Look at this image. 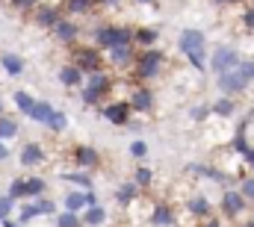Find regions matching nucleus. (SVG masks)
Returning a JSON list of instances; mask_svg holds the SVG:
<instances>
[{
  "mask_svg": "<svg viewBox=\"0 0 254 227\" xmlns=\"http://www.w3.org/2000/svg\"><path fill=\"white\" fill-rule=\"evenodd\" d=\"M65 180H71V183H80L83 189H89V177H86V174H65Z\"/></svg>",
  "mask_w": 254,
  "mask_h": 227,
  "instance_id": "34",
  "label": "nucleus"
},
{
  "mask_svg": "<svg viewBox=\"0 0 254 227\" xmlns=\"http://www.w3.org/2000/svg\"><path fill=\"white\" fill-rule=\"evenodd\" d=\"M133 195H136V186H133V183H125V186L119 189V201H122V204L133 201Z\"/></svg>",
  "mask_w": 254,
  "mask_h": 227,
  "instance_id": "24",
  "label": "nucleus"
},
{
  "mask_svg": "<svg viewBox=\"0 0 254 227\" xmlns=\"http://www.w3.org/2000/svg\"><path fill=\"white\" fill-rule=\"evenodd\" d=\"M246 160H249V166H252V169H254V151H252V148L246 151Z\"/></svg>",
  "mask_w": 254,
  "mask_h": 227,
  "instance_id": "41",
  "label": "nucleus"
},
{
  "mask_svg": "<svg viewBox=\"0 0 254 227\" xmlns=\"http://www.w3.org/2000/svg\"><path fill=\"white\" fill-rule=\"evenodd\" d=\"M86 89H89L92 95H98V98H101V95L110 89V80H107V77H101V74H95V77L89 80V86H86Z\"/></svg>",
  "mask_w": 254,
  "mask_h": 227,
  "instance_id": "14",
  "label": "nucleus"
},
{
  "mask_svg": "<svg viewBox=\"0 0 254 227\" xmlns=\"http://www.w3.org/2000/svg\"><path fill=\"white\" fill-rule=\"evenodd\" d=\"M74 160H77L80 166H95V163H98V154H95L92 148H77V151H74Z\"/></svg>",
  "mask_w": 254,
  "mask_h": 227,
  "instance_id": "15",
  "label": "nucleus"
},
{
  "mask_svg": "<svg viewBox=\"0 0 254 227\" xmlns=\"http://www.w3.org/2000/svg\"><path fill=\"white\" fill-rule=\"evenodd\" d=\"M89 3H92V0H68V9H71V12H86Z\"/></svg>",
  "mask_w": 254,
  "mask_h": 227,
  "instance_id": "33",
  "label": "nucleus"
},
{
  "mask_svg": "<svg viewBox=\"0 0 254 227\" xmlns=\"http://www.w3.org/2000/svg\"><path fill=\"white\" fill-rule=\"evenodd\" d=\"M60 227H80V219L74 213H63L60 216Z\"/></svg>",
  "mask_w": 254,
  "mask_h": 227,
  "instance_id": "28",
  "label": "nucleus"
},
{
  "mask_svg": "<svg viewBox=\"0 0 254 227\" xmlns=\"http://www.w3.org/2000/svg\"><path fill=\"white\" fill-rule=\"evenodd\" d=\"M3 227H18L15 222H9V219H3Z\"/></svg>",
  "mask_w": 254,
  "mask_h": 227,
  "instance_id": "43",
  "label": "nucleus"
},
{
  "mask_svg": "<svg viewBox=\"0 0 254 227\" xmlns=\"http://www.w3.org/2000/svg\"><path fill=\"white\" fill-rule=\"evenodd\" d=\"M213 110H216V113H219V115H231V113H234V104H231V101H225V98H222V101H219V104H216V107H213Z\"/></svg>",
  "mask_w": 254,
  "mask_h": 227,
  "instance_id": "31",
  "label": "nucleus"
},
{
  "mask_svg": "<svg viewBox=\"0 0 254 227\" xmlns=\"http://www.w3.org/2000/svg\"><path fill=\"white\" fill-rule=\"evenodd\" d=\"M136 39H139L142 45H154V42H157V33H154V30H139Z\"/></svg>",
  "mask_w": 254,
  "mask_h": 227,
  "instance_id": "29",
  "label": "nucleus"
},
{
  "mask_svg": "<svg viewBox=\"0 0 254 227\" xmlns=\"http://www.w3.org/2000/svg\"><path fill=\"white\" fill-rule=\"evenodd\" d=\"M237 71H240V74H243V80L249 83V80L254 77V62H240V65H237Z\"/></svg>",
  "mask_w": 254,
  "mask_h": 227,
  "instance_id": "27",
  "label": "nucleus"
},
{
  "mask_svg": "<svg viewBox=\"0 0 254 227\" xmlns=\"http://www.w3.org/2000/svg\"><path fill=\"white\" fill-rule=\"evenodd\" d=\"M12 207H15V201H12L9 195H6V198H0V222H3V219H9Z\"/></svg>",
  "mask_w": 254,
  "mask_h": 227,
  "instance_id": "26",
  "label": "nucleus"
},
{
  "mask_svg": "<svg viewBox=\"0 0 254 227\" xmlns=\"http://www.w3.org/2000/svg\"><path fill=\"white\" fill-rule=\"evenodd\" d=\"M39 24H42V27H57V24H60L57 9H42V12H39Z\"/></svg>",
  "mask_w": 254,
  "mask_h": 227,
  "instance_id": "19",
  "label": "nucleus"
},
{
  "mask_svg": "<svg viewBox=\"0 0 254 227\" xmlns=\"http://www.w3.org/2000/svg\"><path fill=\"white\" fill-rule=\"evenodd\" d=\"M222 207H225V213H228V216H237V213H243L246 198H243L240 192H228V195H225V201H222Z\"/></svg>",
  "mask_w": 254,
  "mask_h": 227,
  "instance_id": "7",
  "label": "nucleus"
},
{
  "mask_svg": "<svg viewBox=\"0 0 254 227\" xmlns=\"http://www.w3.org/2000/svg\"><path fill=\"white\" fill-rule=\"evenodd\" d=\"M151 104H154V98H151V92L148 89H139L136 95H133V110H151Z\"/></svg>",
  "mask_w": 254,
  "mask_h": 227,
  "instance_id": "11",
  "label": "nucleus"
},
{
  "mask_svg": "<svg viewBox=\"0 0 254 227\" xmlns=\"http://www.w3.org/2000/svg\"><path fill=\"white\" fill-rule=\"evenodd\" d=\"M21 195H27V189H24V180H15V183H12V189H9V198L15 201V198H21Z\"/></svg>",
  "mask_w": 254,
  "mask_h": 227,
  "instance_id": "30",
  "label": "nucleus"
},
{
  "mask_svg": "<svg viewBox=\"0 0 254 227\" xmlns=\"http://www.w3.org/2000/svg\"><path fill=\"white\" fill-rule=\"evenodd\" d=\"M139 3H151V0H139Z\"/></svg>",
  "mask_w": 254,
  "mask_h": 227,
  "instance_id": "47",
  "label": "nucleus"
},
{
  "mask_svg": "<svg viewBox=\"0 0 254 227\" xmlns=\"http://www.w3.org/2000/svg\"><path fill=\"white\" fill-rule=\"evenodd\" d=\"M136 183H139V186H148V183H151V171L139 169V171H136Z\"/></svg>",
  "mask_w": 254,
  "mask_h": 227,
  "instance_id": "37",
  "label": "nucleus"
},
{
  "mask_svg": "<svg viewBox=\"0 0 254 227\" xmlns=\"http://www.w3.org/2000/svg\"><path fill=\"white\" fill-rule=\"evenodd\" d=\"M127 115H130L127 104H113V107H107V110H104V118H107V121H113V124H127Z\"/></svg>",
  "mask_w": 254,
  "mask_h": 227,
  "instance_id": "8",
  "label": "nucleus"
},
{
  "mask_svg": "<svg viewBox=\"0 0 254 227\" xmlns=\"http://www.w3.org/2000/svg\"><path fill=\"white\" fill-rule=\"evenodd\" d=\"M15 104H18V107H21L24 113H30V107H33L36 101H33V98H30L27 92H18V95H15Z\"/></svg>",
  "mask_w": 254,
  "mask_h": 227,
  "instance_id": "23",
  "label": "nucleus"
},
{
  "mask_svg": "<svg viewBox=\"0 0 254 227\" xmlns=\"http://www.w3.org/2000/svg\"><path fill=\"white\" fill-rule=\"evenodd\" d=\"M54 33H57L63 42H71V39L77 36V27H74V24H68V21H60V24L54 27Z\"/></svg>",
  "mask_w": 254,
  "mask_h": 227,
  "instance_id": "17",
  "label": "nucleus"
},
{
  "mask_svg": "<svg viewBox=\"0 0 254 227\" xmlns=\"http://www.w3.org/2000/svg\"><path fill=\"white\" fill-rule=\"evenodd\" d=\"M219 86H222L225 92H240V89L246 86V80H243L240 71H225V74H219Z\"/></svg>",
  "mask_w": 254,
  "mask_h": 227,
  "instance_id": "5",
  "label": "nucleus"
},
{
  "mask_svg": "<svg viewBox=\"0 0 254 227\" xmlns=\"http://www.w3.org/2000/svg\"><path fill=\"white\" fill-rule=\"evenodd\" d=\"M243 198H254V177L243 183Z\"/></svg>",
  "mask_w": 254,
  "mask_h": 227,
  "instance_id": "38",
  "label": "nucleus"
},
{
  "mask_svg": "<svg viewBox=\"0 0 254 227\" xmlns=\"http://www.w3.org/2000/svg\"><path fill=\"white\" fill-rule=\"evenodd\" d=\"M3 157H6V148H3V142H0V160H3Z\"/></svg>",
  "mask_w": 254,
  "mask_h": 227,
  "instance_id": "44",
  "label": "nucleus"
},
{
  "mask_svg": "<svg viewBox=\"0 0 254 227\" xmlns=\"http://www.w3.org/2000/svg\"><path fill=\"white\" fill-rule=\"evenodd\" d=\"M15 133H18V124H15L12 118H0V142H3V139H12Z\"/></svg>",
  "mask_w": 254,
  "mask_h": 227,
  "instance_id": "20",
  "label": "nucleus"
},
{
  "mask_svg": "<svg viewBox=\"0 0 254 227\" xmlns=\"http://www.w3.org/2000/svg\"><path fill=\"white\" fill-rule=\"evenodd\" d=\"M160 54L157 51H148V54H142L139 62H136V71H139V77H151V74H157V68H160Z\"/></svg>",
  "mask_w": 254,
  "mask_h": 227,
  "instance_id": "4",
  "label": "nucleus"
},
{
  "mask_svg": "<svg viewBox=\"0 0 254 227\" xmlns=\"http://www.w3.org/2000/svg\"><path fill=\"white\" fill-rule=\"evenodd\" d=\"M39 160H42V148H39V145H27L24 154H21V163H24V166H33V163H39Z\"/></svg>",
  "mask_w": 254,
  "mask_h": 227,
  "instance_id": "16",
  "label": "nucleus"
},
{
  "mask_svg": "<svg viewBox=\"0 0 254 227\" xmlns=\"http://www.w3.org/2000/svg\"><path fill=\"white\" fill-rule=\"evenodd\" d=\"M110 51H113V62H116V65H127V62H133L130 45H125V48H110Z\"/></svg>",
  "mask_w": 254,
  "mask_h": 227,
  "instance_id": "18",
  "label": "nucleus"
},
{
  "mask_svg": "<svg viewBox=\"0 0 254 227\" xmlns=\"http://www.w3.org/2000/svg\"><path fill=\"white\" fill-rule=\"evenodd\" d=\"M104 222H107L104 207H89L86 216H83V225H89V227H98V225H104Z\"/></svg>",
  "mask_w": 254,
  "mask_h": 227,
  "instance_id": "9",
  "label": "nucleus"
},
{
  "mask_svg": "<svg viewBox=\"0 0 254 227\" xmlns=\"http://www.w3.org/2000/svg\"><path fill=\"white\" fill-rule=\"evenodd\" d=\"M190 210L195 213V216H207V210H210V204H207L204 198H192V201H190Z\"/></svg>",
  "mask_w": 254,
  "mask_h": 227,
  "instance_id": "22",
  "label": "nucleus"
},
{
  "mask_svg": "<svg viewBox=\"0 0 254 227\" xmlns=\"http://www.w3.org/2000/svg\"><path fill=\"white\" fill-rule=\"evenodd\" d=\"M33 216H39V210H36V204H27V207L21 210V222H30Z\"/></svg>",
  "mask_w": 254,
  "mask_h": 227,
  "instance_id": "35",
  "label": "nucleus"
},
{
  "mask_svg": "<svg viewBox=\"0 0 254 227\" xmlns=\"http://www.w3.org/2000/svg\"><path fill=\"white\" fill-rule=\"evenodd\" d=\"M60 80H63L65 86H80V83H83V74H80V71H77L74 65H68V68H63Z\"/></svg>",
  "mask_w": 254,
  "mask_h": 227,
  "instance_id": "13",
  "label": "nucleus"
},
{
  "mask_svg": "<svg viewBox=\"0 0 254 227\" xmlns=\"http://www.w3.org/2000/svg\"><path fill=\"white\" fill-rule=\"evenodd\" d=\"M246 24H249V27H254V9H252V12H246Z\"/></svg>",
  "mask_w": 254,
  "mask_h": 227,
  "instance_id": "40",
  "label": "nucleus"
},
{
  "mask_svg": "<svg viewBox=\"0 0 254 227\" xmlns=\"http://www.w3.org/2000/svg\"><path fill=\"white\" fill-rule=\"evenodd\" d=\"M0 110H3V104H0Z\"/></svg>",
  "mask_w": 254,
  "mask_h": 227,
  "instance_id": "49",
  "label": "nucleus"
},
{
  "mask_svg": "<svg viewBox=\"0 0 254 227\" xmlns=\"http://www.w3.org/2000/svg\"><path fill=\"white\" fill-rule=\"evenodd\" d=\"M222 3H234V0H222Z\"/></svg>",
  "mask_w": 254,
  "mask_h": 227,
  "instance_id": "48",
  "label": "nucleus"
},
{
  "mask_svg": "<svg viewBox=\"0 0 254 227\" xmlns=\"http://www.w3.org/2000/svg\"><path fill=\"white\" fill-rule=\"evenodd\" d=\"M48 124H51L54 130H63V127H65V115H63V113H54V115H51V121H48Z\"/></svg>",
  "mask_w": 254,
  "mask_h": 227,
  "instance_id": "36",
  "label": "nucleus"
},
{
  "mask_svg": "<svg viewBox=\"0 0 254 227\" xmlns=\"http://www.w3.org/2000/svg\"><path fill=\"white\" fill-rule=\"evenodd\" d=\"M151 225H157V227L172 225V210H169V207H157V210L151 213Z\"/></svg>",
  "mask_w": 254,
  "mask_h": 227,
  "instance_id": "12",
  "label": "nucleus"
},
{
  "mask_svg": "<svg viewBox=\"0 0 254 227\" xmlns=\"http://www.w3.org/2000/svg\"><path fill=\"white\" fill-rule=\"evenodd\" d=\"M36 210L39 213H54V204L51 201H42V204H36Z\"/></svg>",
  "mask_w": 254,
  "mask_h": 227,
  "instance_id": "39",
  "label": "nucleus"
},
{
  "mask_svg": "<svg viewBox=\"0 0 254 227\" xmlns=\"http://www.w3.org/2000/svg\"><path fill=\"white\" fill-rule=\"evenodd\" d=\"M181 51L190 57V62L195 68H201V65H204V36L195 33V30H187V33L181 36Z\"/></svg>",
  "mask_w": 254,
  "mask_h": 227,
  "instance_id": "1",
  "label": "nucleus"
},
{
  "mask_svg": "<svg viewBox=\"0 0 254 227\" xmlns=\"http://www.w3.org/2000/svg\"><path fill=\"white\" fill-rule=\"evenodd\" d=\"M24 189H27V195H42V192H45V183H42V180H27Z\"/></svg>",
  "mask_w": 254,
  "mask_h": 227,
  "instance_id": "25",
  "label": "nucleus"
},
{
  "mask_svg": "<svg viewBox=\"0 0 254 227\" xmlns=\"http://www.w3.org/2000/svg\"><path fill=\"white\" fill-rule=\"evenodd\" d=\"M27 115H30L33 121H45V124H48V121H51V115H54V107H51V104H33Z\"/></svg>",
  "mask_w": 254,
  "mask_h": 227,
  "instance_id": "10",
  "label": "nucleus"
},
{
  "mask_svg": "<svg viewBox=\"0 0 254 227\" xmlns=\"http://www.w3.org/2000/svg\"><path fill=\"white\" fill-rule=\"evenodd\" d=\"M240 65V59H237V54L231 51V48H219L216 54H213V68L219 71V74H225V71H234Z\"/></svg>",
  "mask_w": 254,
  "mask_h": 227,
  "instance_id": "3",
  "label": "nucleus"
},
{
  "mask_svg": "<svg viewBox=\"0 0 254 227\" xmlns=\"http://www.w3.org/2000/svg\"><path fill=\"white\" fill-rule=\"evenodd\" d=\"M204 227H222V225L219 222H210V225H204Z\"/></svg>",
  "mask_w": 254,
  "mask_h": 227,
  "instance_id": "45",
  "label": "nucleus"
},
{
  "mask_svg": "<svg viewBox=\"0 0 254 227\" xmlns=\"http://www.w3.org/2000/svg\"><path fill=\"white\" fill-rule=\"evenodd\" d=\"M15 3H18V6H33L36 0H15Z\"/></svg>",
  "mask_w": 254,
  "mask_h": 227,
  "instance_id": "42",
  "label": "nucleus"
},
{
  "mask_svg": "<svg viewBox=\"0 0 254 227\" xmlns=\"http://www.w3.org/2000/svg\"><path fill=\"white\" fill-rule=\"evenodd\" d=\"M98 45L101 48H125V45H130V33L116 30V27H104V30H98Z\"/></svg>",
  "mask_w": 254,
  "mask_h": 227,
  "instance_id": "2",
  "label": "nucleus"
},
{
  "mask_svg": "<svg viewBox=\"0 0 254 227\" xmlns=\"http://www.w3.org/2000/svg\"><path fill=\"white\" fill-rule=\"evenodd\" d=\"M74 59H77V65H74V68H77L80 74H83V71H92V74H95V71H98V65H101L95 51H80Z\"/></svg>",
  "mask_w": 254,
  "mask_h": 227,
  "instance_id": "6",
  "label": "nucleus"
},
{
  "mask_svg": "<svg viewBox=\"0 0 254 227\" xmlns=\"http://www.w3.org/2000/svg\"><path fill=\"white\" fill-rule=\"evenodd\" d=\"M3 68H6V74H21L24 62H21L18 57H3Z\"/></svg>",
  "mask_w": 254,
  "mask_h": 227,
  "instance_id": "21",
  "label": "nucleus"
},
{
  "mask_svg": "<svg viewBox=\"0 0 254 227\" xmlns=\"http://www.w3.org/2000/svg\"><path fill=\"white\" fill-rule=\"evenodd\" d=\"M130 154H133V157H139V160H142V157H145V154H148V145H145V142H133V145H130Z\"/></svg>",
  "mask_w": 254,
  "mask_h": 227,
  "instance_id": "32",
  "label": "nucleus"
},
{
  "mask_svg": "<svg viewBox=\"0 0 254 227\" xmlns=\"http://www.w3.org/2000/svg\"><path fill=\"white\" fill-rule=\"evenodd\" d=\"M246 227H254V222H249V225H246Z\"/></svg>",
  "mask_w": 254,
  "mask_h": 227,
  "instance_id": "46",
  "label": "nucleus"
}]
</instances>
